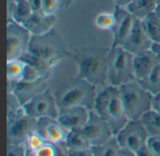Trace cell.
Instances as JSON below:
<instances>
[{
    "label": "cell",
    "instance_id": "8992f818",
    "mask_svg": "<svg viewBox=\"0 0 160 156\" xmlns=\"http://www.w3.org/2000/svg\"><path fill=\"white\" fill-rule=\"evenodd\" d=\"M134 55L122 46L110 47L108 58V83L120 87L136 80L133 66Z\"/></svg>",
    "mask_w": 160,
    "mask_h": 156
},
{
    "label": "cell",
    "instance_id": "8fae6325",
    "mask_svg": "<svg viewBox=\"0 0 160 156\" xmlns=\"http://www.w3.org/2000/svg\"><path fill=\"white\" fill-rule=\"evenodd\" d=\"M82 131L92 147L102 145L114 137L110 125L94 110H90L88 121L82 128Z\"/></svg>",
    "mask_w": 160,
    "mask_h": 156
},
{
    "label": "cell",
    "instance_id": "b9f144b4",
    "mask_svg": "<svg viewBox=\"0 0 160 156\" xmlns=\"http://www.w3.org/2000/svg\"><path fill=\"white\" fill-rule=\"evenodd\" d=\"M155 13L160 18V4L157 5V7H156V10H155Z\"/></svg>",
    "mask_w": 160,
    "mask_h": 156
},
{
    "label": "cell",
    "instance_id": "d6a6232c",
    "mask_svg": "<svg viewBox=\"0 0 160 156\" xmlns=\"http://www.w3.org/2000/svg\"><path fill=\"white\" fill-rule=\"evenodd\" d=\"M146 145L153 155L160 156V136L149 138Z\"/></svg>",
    "mask_w": 160,
    "mask_h": 156
},
{
    "label": "cell",
    "instance_id": "836d02e7",
    "mask_svg": "<svg viewBox=\"0 0 160 156\" xmlns=\"http://www.w3.org/2000/svg\"><path fill=\"white\" fill-rule=\"evenodd\" d=\"M67 156H94L92 148L85 150H67Z\"/></svg>",
    "mask_w": 160,
    "mask_h": 156
},
{
    "label": "cell",
    "instance_id": "30bf717a",
    "mask_svg": "<svg viewBox=\"0 0 160 156\" xmlns=\"http://www.w3.org/2000/svg\"><path fill=\"white\" fill-rule=\"evenodd\" d=\"M22 109L25 114L36 120L46 117L56 118L59 110L54 95L49 88L28 100L22 105Z\"/></svg>",
    "mask_w": 160,
    "mask_h": 156
},
{
    "label": "cell",
    "instance_id": "4fadbf2b",
    "mask_svg": "<svg viewBox=\"0 0 160 156\" xmlns=\"http://www.w3.org/2000/svg\"><path fill=\"white\" fill-rule=\"evenodd\" d=\"M113 13L115 16V25L112 31V41L110 47L123 46L133 26L135 18L127 7H114Z\"/></svg>",
    "mask_w": 160,
    "mask_h": 156
},
{
    "label": "cell",
    "instance_id": "277c9868",
    "mask_svg": "<svg viewBox=\"0 0 160 156\" xmlns=\"http://www.w3.org/2000/svg\"><path fill=\"white\" fill-rule=\"evenodd\" d=\"M28 52L51 63L54 66L70 55L66 42L55 28L40 36H32Z\"/></svg>",
    "mask_w": 160,
    "mask_h": 156
},
{
    "label": "cell",
    "instance_id": "7c38bea8",
    "mask_svg": "<svg viewBox=\"0 0 160 156\" xmlns=\"http://www.w3.org/2000/svg\"><path fill=\"white\" fill-rule=\"evenodd\" d=\"M36 131L49 143L64 144L67 140V131L56 118L46 117L37 120Z\"/></svg>",
    "mask_w": 160,
    "mask_h": 156
},
{
    "label": "cell",
    "instance_id": "7a4b0ae2",
    "mask_svg": "<svg viewBox=\"0 0 160 156\" xmlns=\"http://www.w3.org/2000/svg\"><path fill=\"white\" fill-rule=\"evenodd\" d=\"M93 110L111 127L115 136L128 122L118 87L107 85L98 92Z\"/></svg>",
    "mask_w": 160,
    "mask_h": 156
},
{
    "label": "cell",
    "instance_id": "ffe728a7",
    "mask_svg": "<svg viewBox=\"0 0 160 156\" xmlns=\"http://www.w3.org/2000/svg\"><path fill=\"white\" fill-rule=\"evenodd\" d=\"M142 26L153 44L160 43V18L154 12L141 20Z\"/></svg>",
    "mask_w": 160,
    "mask_h": 156
},
{
    "label": "cell",
    "instance_id": "83f0119b",
    "mask_svg": "<svg viewBox=\"0 0 160 156\" xmlns=\"http://www.w3.org/2000/svg\"><path fill=\"white\" fill-rule=\"evenodd\" d=\"M95 26L102 31H112L115 25V16L114 13L111 12H100L94 20Z\"/></svg>",
    "mask_w": 160,
    "mask_h": 156
},
{
    "label": "cell",
    "instance_id": "ba28073f",
    "mask_svg": "<svg viewBox=\"0 0 160 156\" xmlns=\"http://www.w3.org/2000/svg\"><path fill=\"white\" fill-rule=\"evenodd\" d=\"M31 37L22 24L7 22V60L21 59L28 51Z\"/></svg>",
    "mask_w": 160,
    "mask_h": 156
},
{
    "label": "cell",
    "instance_id": "3957f363",
    "mask_svg": "<svg viewBox=\"0 0 160 156\" xmlns=\"http://www.w3.org/2000/svg\"><path fill=\"white\" fill-rule=\"evenodd\" d=\"M53 95L58 109L82 107L93 110L98 91L90 82L76 77L61 85Z\"/></svg>",
    "mask_w": 160,
    "mask_h": 156
},
{
    "label": "cell",
    "instance_id": "cb8c5ba5",
    "mask_svg": "<svg viewBox=\"0 0 160 156\" xmlns=\"http://www.w3.org/2000/svg\"><path fill=\"white\" fill-rule=\"evenodd\" d=\"M33 12L34 10L28 0H19L15 2L14 10L10 21H13L20 24H23L28 20V18L33 14Z\"/></svg>",
    "mask_w": 160,
    "mask_h": 156
},
{
    "label": "cell",
    "instance_id": "44dd1931",
    "mask_svg": "<svg viewBox=\"0 0 160 156\" xmlns=\"http://www.w3.org/2000/svg\"><path fill=\"white\" fill-rule=\"evenodd\" d=\"M64 146L67 150H85L92 148L88 139L83 134L82 129L68 132Z\"/></svg>",
    "mask_w": 160,
    "mask_h": 156
},
{
    "label": "cell",
    "instance_id": "d590c367",
    "mask_svg": "<svg viewBox=\"0 0 160 156\" xmlns=\"http://www.w3.org/2000/svg\"><path fill=\"white\" fill-rule=\"evenodd\" d=\"M34 11H41L42 0H28Z\"/></svg>",
    "mask_w": 160,
    "mask_h": 156
},
{
    "label": "cell",
    "instance_id": "1f68e13d",
    "mask_svg": "<svg viewBox=\"0 0 160 156\" xmlns=\"http://www.w3.org/2000/svg\"><path fill=\"white\" fill-rule=\"evenodd\" d=\"M7 156H27L24 145L7 144Z\"/></svg>",
    "mask_w": 160,
    "mask_h": 156
},
{
    "label": "cell",
    "instance_id": "603a6c76",
    "mask_svg": "<svg viewBox=\"0 0 160 156\" xmlns=\"http://www.w3.org/2000/svg\"><path fill=\"white\" fill-rule=\"evenodd\" d=\"M141 121L149 136L158 137L160 136V113L153 110L146 112L142 118Z\"/></svg>",
    "mask_w": 160,
    "mask_h": 156
},
{
    "label": "cell",
    "instance_id": "8d00e7d4",
    "mask_svg": "<svg viewBox=\"0 0 160 156\" xmlns=\"http://www.w3.org/2000/svg\"><path fill=\"white\" fill-rule=\"evenodd\" d=\"M136 156H154L152 154V153L150 152V150L148 149L147 145L144 146L143 148H142L141 150H139L136 154H135Z\"/></svg>",
    "mask_w": 160,
    "mask_h": 156
},
{
    "label": "cell",
    "instance_id": "484cf974",
    "mask_svg": "<svg viewBox=\"0 0 160 156\" xmlns=\"http://www.w3.org/2000/svg\"><path fill=\"white\" fill-rule=\"evenodd\" d=\"M141 85L153 95L160 93V64L143 80L139 81Z\"/></svg>",
    "mask_w": 160,
    "mask_h": 156
},
{
    "label": "cell",
    "instance_id": "4316f807",
    "mask_svg": "<svg viewBox=\"0 0 160 156\" xmlns=\"http://www.w3.org/2000/svg\"><path fill=\"white\" fill-rule=\"evenodd\" d=\"M120 151L121 148L115 137H113L102 145L92 147V152L94 156H119Z\"/></svg>",
    "mask_w": 160,
    "mask_h": 156
},
{
    "label": "cell",
    "instance_id": "ab89813d",
    "mask_svg": "<svg viewBox=\"0 0 160 156\" xmlns=\"http://www.w3.org/2000/svg\"><path fill=\"white\" fill-rule=\"evenodd\" d=\"M74 2V0H61V3H62V7L64 8H68L69 7L72 3Z\"/></svg>",
    "mask_w": 160,
    "mask_h": 156
},
{
    "label": "cell",
    "instance_id": "2e32d148",
    "mask_svg": "<svg viewBox=\"0 0 160 156\" xmlns=\"http://www.w3.org/2000/svg\"><path fill=\"white\" fill-rule=\"evenodd\" d=\"M47 81L48 80H40L36 82L8 81V92L13 93L20 100L21 104L23 105L38 94L48 89Z\"/></svg>",
    "mask_w": 160,
    "mask_h": 156
},
{
    "label": "cell",
    "instance_id": "ac0fdd59",
    "mask_svg": "<svg viewBox=\"0 0 160 156\" xmlns=\"http://www.w3.org/2000/svg\"><path fill=\"white\" fill-rule=\"evenodd\" d=\"M158 64H160L159 57L152 49L134 55L133 66L135 80L140 81L146 78Z\"/></svg>",
    "mask_w": 160,
    "mask_h": 156
},
{
    "label": "cell",
    "instance_id": "60d3db41",
    "mask_svg": "<svg viewBox=\"0 0 160 156\" xmlns=\"http://www.w3.org/2000/svg\"><path fill=\"white\" fill-rule=\"evenodd\" d=\"M152 50L158 54V56L159 57L160 60V43H158V44H154L153 47H152Z\"/></svg>",
    "mask_w": 160,
    "mask_h": 156
},
{
    "label": "cell",
    "instance_id": "d6986e66",
    "mask_svg": "<svg viewBox=\"0 0 160 156\" xmlns=\"http://www.w3.org/2000/svg\"><path fill=\"white\" fill-rule=\"evenodd\" d=\"M156 0H133L127 9L137 20H142L151 13H154L157 7Z\"/></svg>",
    "mask_w": 160,
    "mask_h": 156
},
{
    "label": "cell",
    "instance_id": "f1b7e54d",
    "mask_svg": "<svg viewBox=\"0 0 160 156\" xmlns=\"http://www.w3.org/2000/svg\"><path fill=\"white\" fill-rule=\"evenodd\" d=\"M47 141L37 131H35L27 138V139L23 145L26 149V153H30V152H34V151L39 149Z\"/></svg>",
    "mask_w": 160,
    "mask_h": 156
},
{
    "label": "cell",
    "instance_id": "7402d4cb",
    "mask_svg": "<svg viewBox=\"0 0 160 156\" xmlns=\"http://www.w3.org/2000/svg\"><path fill=\"white\" fill-rule=\"evenodd\" d=\"M26 68V63L22 59L7 60V79L10 82L22 80Z\"/></svg>",
    "mask_w": 160,
    "mask_h": 156
},
{
    "label": "cell",
    "instance_id": "52a82bcc",
    "mask_svg": "<svg viewBox=\"0 0 160 156\" xmlns=\"http://www.w3.org/2000/svg\"><path fill=\"white\" fill-rule=\"evenodd\" d=\"M37 120L25 114L23 109L14 114L7 115L8 144L23 145L27 138L36 131Z\"/></svg>",
    "mask_w": 160,
    "mask_h": 156
},
{
    "label": "cell",
    "instance_id": "e575fe53",
    "mask_svg": "<svg viewBox=\"0 0 160 156\" xmlns=\"http://www.w3.org/2000/svg\"><path fill=\"white\" fill-rule=\"evenodd\" d=\"M152 110L160 113V93L153 95L152 100Z\"/></svg>",
    "mask_w": 160,
    "mask_h": 156
},
{
    "label": "cell",
    "instance_id": "f35d334b",
    "mask_svg": "<svg viewBox=\"0 0 160 156\" xmlns=\"http://www.w3.org/2000/svg\"><path fill=\"white\" fill-rule=\"evenodd\" d=\"M119 156H136L134 153L130 152V151H128V150H124V149H121L120 151V154Z\"/></svg>",
    "mask_w": 160,
    "mask_h": 156
},
{
    "label": "cell",
    "instance_id": "6da1fadb",
    "mask_svg": "<svg viewBox=\"0 0 160 156\" xmlns=\"http://www.w3.org/2000/svg\"><path fill=\"white\" fill-rule=\"evenodd\" d=\"M110 48L85 46L70 51L69 58L77 66V76L94 86L106 87L108 83V58Z\"/></svg>",
    "mask_w": 160,
    "mask_h": 156
},
{
    "label": "cell",
    "instance_id": "7bdbcfd3",
    "mask_svg": "<svg viewBox=\"0 0 160 156\" xmlns=\"http://www.w3.org/2000/svg\"><path fill=\"white\" fill-rule=\"evenodd\" d=\"M157 1V4H160V0H156Z\"/></svg>",
    "mask_w": 160,
    "mask_h": 156
},
{
    "label": "cell",
    "instance_id": "9c48e42d",
    "mask_svg": "<svg viewBox=\"0 0 160 156\" xmlns=\"http://www.w3.org/2000/svg\"><path fill=\"white\" fill-rule=\"evenodd\" d=\"M120 148L136 154L146 146L149 136L141 120L128 121L114 136Z\"/></svg>",
    "mask_w": 160,
    "mask_h": 156
},
{
    "label": "cell",
    "instance_id": "ee69618b",
    "mask_svg": "<svg viewBox=\"0 0 160 156\" xmlns=\"http://www.w3.org/2000/svg\"><path fill=\"white\" fill-rule=\"evenodd\" d=\"M10 1H14V2H17V1H19V0H10Z\"/></svg>",
    "mask_w": 160,
    "mask_h": 156
},
{
    "label": "cell",
    "instance_id": "e0dca14e",
    "mask_svg": "<svg viewBox=\"0 0 160 156\" xmlns=\"http://www.w3.org/2000/svg\"><path fill=\"white\" fill-rule=\"evenodd\" d=\"M56 22V15H48L41 11H34L22 25L32 36H40L53 29Z\"/></svg>",
    "mask_w": 160,
    "mask_h": 156
},
{
    "label": "cell",
    "instance_id": "5b68a950",
    "mask_svg": "<svg viewBox=\"0 0 160 156\" xmlns=\"http://www.w3.org/2000/svg\"><path fill=\"white\" fill-rule=\"evenodd\" d=\"M119 90L128 121L141 120L146 112L152 110L153 95L138 80L124 84L119 87Z\"/></svg>",
    "mask_w": 160,
    "mask_h": 156
},
{
    "label": "cell",
    "instance_id": "5bb4252c",
    "mask_svg": "<svg viewBox=\"0 0 160 156\" xmlns=\"http://www.w3.org/2000/svg\"><path fill=\"white\" fill-rule=\"evenodd\" d=\"M153 45V42L143 30L141 21L135 19L133 26L122 47L131 54L136 55L151 50Z\"/></svg>",
    "mask_w": 160,
    "mask_h": 156
},
{
    "label": "cell",
    "instance_id": "d4e9b609",
    "mask_svg": "<svg viewBox=\"0 0 160 156\" xmlns=\"http://www.w3.org/2000/svg\"><path fill=\"white\" fill-rule=\"evenodd\" d=\"M26 154L27 156H67V149L64 144L46 142L39 149Z\"/></svg>",
    "mask_w": 160,
    "mask_h": 156
},
{
    "label": "cell",
    "instance_id": "74e56055",
    "mask_svg": "<svg viewBox=\"0 0 160 156\" xmlns=\"http://www.w3.org/2000/svg\"><path fill=\"white\" fill-rule=\"evenodd\" d=\"M114 7H127L133 0H112Z\"/></svg>",
    "mask_w": 160,
    "mask_h": 156
},
{
    "label": "cell",
    "instance_id": "f546056e",
    "mask_svg": "<svg viewBox=\"0 0 160 156\" xmlns=\"http://www.w3.org/2000/svg\"><path fill=\"white\" fill-rule=\"evenodd\" d=\"M60 7H62L61 0H42L41 12L45 14L56 15Z\"/></svg>",
    "mask_w": 160,
    "mask_h": 156
},
{
    "label": "cell",
    "instance_id": "9a60e30c",
    "mask_svg": "<svg viewBox=\"0 0 160 156\" xmlns=\"http://www.w3.org/2000/svg\"><path fill=\"white\" fill-rule=\"evenodd\" d=\"M90 110L82 107L59 109L56 119L68 132L82 129L89 118Z\"/></svg>",
    "mask_w": 160,
    "mask_h": 156
},
{
    "label": "cell",
    "instance_id": "4dcf8cb0",
    "mask_svg": "<svg viewBox=\"0 0 160 156\" xmlns=\"http://www.w3.org/2000/svg\"><path fill=\"white\" fill-rule=\"evenodd\" d=\"M22 110V105L21 104L18 97L13 93L8 92V106H7V115L14 114Z\"/></svg>",
    "mask_w": 160,
    "mask_h": 156
}]
</instances>
